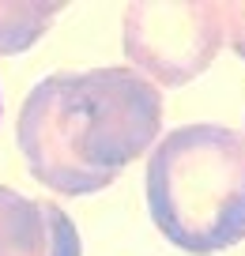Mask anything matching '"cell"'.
I'll use <instances>...</instances> for the list:
<instances>
[{
    "instance_id": "cell-3",
    "label": "cell",
    "mask_w": 245,
    "mask_h": 256,
    "mask_svg": "<svg viewBox=\"0 0 245 256\" xmlns=\"http://www.w3.org/2000/svg\"><path fill=\"white\" fill-rule=\"evenodd\" d=\"M226 46L222 4L215 0H140L121 16V49L128 68L147 76L155 87H185L211 68Z\"/></svg>"
},
{
    "instance_id": "cell-2",
    "label": "cell",
    "mask_w": 245,
    "mask_h": 256,
    "mask_svg": "<svg viewBox=\"0 0 245 256\" xmlns=\"http://www.w3.org/2000/svg\"><path fill=\"white\" fill-rule=\"evenodd\" d=\"M147 211L170 245L211 256L245 241V132L181 124L147 154Z\"/></svg>"
},
{
    "instance_id": "cell-8",
    "label": "cell",
    "mask_w": 245,
    "mask_h": 256,
    "mask_svg": "<svg viewBox=\"0 0 245 256\" xmlns=\"http://www.w3.org/2000/svg\"><path fill=\"white\" fill-rule=\"evenodd\" d=\"M0 113H4V98H0Z\"/></svg>"
},
{
    "instance_id": "cell-6",
    "label": "cell",
    "mask_w": 245,
    "mask_h": 256,
    "mask_svg": "<svg viewBox=\"0 0 245 256\" xmlns=\"http://www.w3.org/2000/svg\"><path fill=\"white\" fill-rule=\"evenodd\" d=\"M42 208H46V218H49V252L46 256H83V241L76 234L72 215L53 200H42Z\"/></svg>"
},
{
    "instance_id": "cell-7",
    "label": "cell",
    "mask_w": 245,
    "mask_h": 256,
    "mask_svg": "<svg viewBox=\"0 0 245 256\" xmlns=\"http://www.w3.org/2000/svg\"><path fill=\"white\" fill-rule=\"evenodd\" d=\"M222 30H226L230 53L245 60V0H226L222 4Z\"/></svg>"
},
{
    "instance_id": "cell-4",
    "label": "cell",
    "mask_w": 245,
    "mask_h": 256,
    "mask_svg": "<svg viewBox=\"0 0 245 256\" xmlns=\"http://www.w3.org/2000/svg\"><path fill=\"white\" fill-rule=\"evenodd\" d=\"M49 218L42 200L0 184V256H46Z\"/></svg>"
},
{
    "instance_id": "cell-1",
    "label": "cell",
    "mask_w": 245,
    "mask_h": 256,
    "mask_svg": "<svg viewBox=\"0 0 245 256\" xmlns=\"http://www.w3.org/2000/svg\"><path fill=\"white\" fill-rule=\"evenodd\" d=\"M16 140L31 177L61 196H91L162 140V87L128 64L53 72L27 90Z\"/></svg>"
},
{
    "instance_id": "cell-5",
    "label": "cell",
    "mask_w": 245,
    "mask_h": 256,
    "mask_svg": "<svg viewBox=\"0 0 245 256\" xmlns=\"http://www.w3.org/2000/svg\"><path fill=\"white\" fill-rule=\"evenodd\" d=\"M61 16V4H0V56H16L42 38Z\"/></svg>"
}]
</instances>
